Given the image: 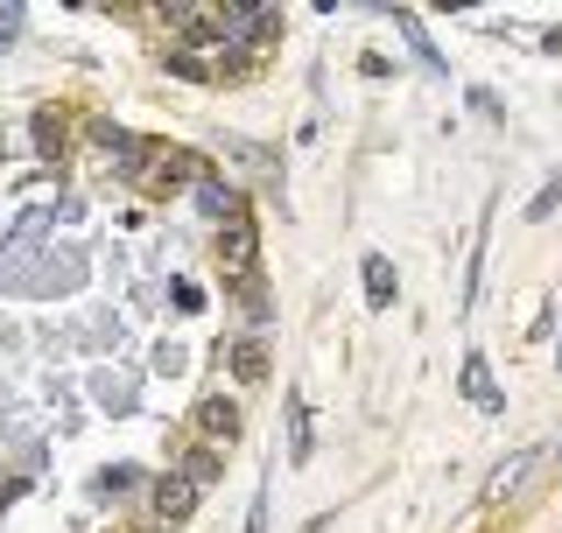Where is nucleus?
I'll list each match as a JSON object with an SVG mask.
<instances>
[{
  "instance_id": "f257e3e1",
  "label": "nucleus",
  "mask_w": 562,
  "mask_h": 533,
  "mask_svg": "<svg viewBox=\"0 0 562 533\" xmlns=\"http://www.w3.org/2000/svg\"><path fill=\"white\" fill-rule=\"evenodd\" d=\"M85 246H0V295H78Z\"/></svg>"
},
{
  "instance_id": "f03ea898",
  "label": "nucleus",
  "mask_w": 562,
  "mask_h": 533,
  "mask_svg": "<svg viewBox=\"0 0 562 533\" xmlns=\"http://www.w3.org/2000/svg\"><path fill=\"white\" fill-rule=\"evenodd\" d=\"M211 22H218V57H254L260 43L281 29V14L268 8V0H225V8H211Z\"/></svg>"
},
{
  "instance_id": "7ed1b4c3",
  "label": "nucleus",
  "mask_w": 562,
  "mask_h": 533,
  "mask_svg": "<svg viewBox=\"0 0 562 533\" xmlns=\"http://www.w3.org/2000/svg\"><path fill=\"white\" fill-rule=\"evenodd\" d=\"M218 266H225L233 281H246V274L260 266V233H254V218H233V225H225V239H218Z\"/></svg>"
},
{
  "instance_id": "20e7f679",
  "label": "nucleus",
  "mask_w": 562,
  "mask_h": 533,
  "mask_svg": "<svg viewBox=\"0 0 562 533\" xmlns=\"http://www.w3.org/2000/svg\"><path fill=\"white\" fill-rule=\"evenodd\" d=\"M140 183H155V190H183L190 183V190H198L204 183V162H198V155H183V148H155Z\"/></svg>"
},
{
  "instance_id": "39448f33",
  "label": "nucleus",
  "mask_w": 562,
  "mask_h": 533,
  "mask_svg": "<svg viewBox=\"0 0 562 533\" xmlns=\"http://www.w3.org/2000/svg\"><path fill=\"white\" fill-rule=\"evenodd\" d=\"M155 520H162V526H183L190 520V506H198V485H190V477H176V470H162V477H155Z\"/></svg>"
},
{
  "instance_id": "423d86ee",
  "label": "nucleus",
  "mask_w": 562,
  "mask_h": 533,
  "mask_svg": "<svg viewBox=\"0 0 562 533\" xmlns=\"http://www.w3.org/2000/svg\"><path fill=\"white\" fill-rule=\"evenodd\" d=\"M386 14H394V29H401V35H408V49H415V57H422V64H429V70H436V78H443V70H450V57H443V49H436V35H429V29H422V14H415V8H386Z\"/></svg>"
},
{
  "instance_id": "0eeeda50",
  "label": "nucleus",
  "mask_w": 562,
  "mask_h": 533,
  "mask_svg": "<svg viewBox=\"0 0 562 533\" xmlns=\"http://www.w3.org/2000/svg\"><path fill=\"white\" fill-rule=\"evenodd\" d=\"M464 400L479 407V415H499V407H506V394H499V386H492V365L479 359V351H471V359H464Z\"/></svg>"
},
{
  "instance_id": "6e6552de",
  "label": "nucleus",
  "mask_w": 562,
  "mask_h": 533,
  "mask_svg": "<svg viewBox=\"0 0 562 533\" xmlns=\"http://www.w3.org/2000/svg\"><path fill=\"white\" fill-rule=\"evenodd\" d=\"M92 400L99 415H134V379L127 372H92Z\"/></svg>"
},
{
  "instance_id": "1a4fd4ad",
  "label": "nucleus",
  "mask_w": 562,
  "mask_h": 533,
  "mask_svg": "<svg viewBox=\"0 0 562 533\" xmlns=\"http://www.w3.org/2000/svg\"><path fill=\"white\" fill-rule=\"evenodd\" d=\"M225 155H233L239 169H254L260 183H268L274 197H281V155H268V148H254V140H225Z\"/></svg>"
},
{
  "instance_id": "9d476101",
  "label": "nucleus",
  "mask_w": 562,
  "mask_h": 533,
  "mask_svg": "<svg viewBox=\"0 0 562 533\" xmlns=\"http://www.w3.org/2000/svg\"><path fill=\"white\" fill-rule=\"evenodd\" d=\"M198 211H204V218H225V225L246 218V211H239V190L218 183V175H204V183H198Z\"/></svg>"
},
{
  "instance_id": "9b49d317",
  "label": "nucleus",
  "mask_w": 562,
  "mask_h": 533,
  "mask_svg": "<svg viewBox=\"0 0 562 533\" xmlns=\"http://www.w3.org/2000/svg\"><path fill=\"white\" fill-rule=\"evenodd\" d=\"M78 337H92V351H120L127 344V324H120V309H92L78 324Z\"/></svg>"
},
{
  "instance_id": "f8f14e48",
  "label": "nucleus",
  "mask_w": 562,
  "mask_h": 533,
  "mask_svg": "<svg viewBox=\"0 0 562 533\" xmlns=\"http://www.w3.org/2000/svg\"><path fill=\"white\" fill-rule=\"evenodd\" d=\"M233 379L239 386H260V379H268V344H260V337H239V344H233Z\"/></svg>"
},
{
  "instance_id": "ddd939ff",
  "label": "nucleus",
  "mask_w": 562,
  "mask_h": 533,
  "mask_svg": "<svg viewBox=\"0 0 562 533\" xmlns=\"http://www.w3.org/2000/svg\"><path fill=\"white\" fill-rule=\"evenodd\" d=\"M394 288H401L394 260H386V253H366V302H373V309H386V302H394Z\"/></svg>"
},
{
  "instance_id": "4468645a",
  "label": "nucleus",
  "mask_w": 562,
  "mask_h": 533,
  "mask_svg": "<svg viewBox=\"0 0 562 533\" xmlns=\"http://www.w3.org/2000/svg\"><path fill=\"white\" fill-rule=\"evenodd\" d=\"M316 450V421H310V400H289V464H310Z\"/></svg>"
},
{
  "instance_id": "2eb2a0df",
  "label": "nucleus",
  "mask_w": 562,
  "mask_h": 533,
  "mask_svg": "<svg viewBox=\"0 0 562 533\" xmlns=\"http://www.w3.org/2000/svg\"><path fill=\"white\" fill-rule=\"evenodd\" d=\"M527 456H535V450L506 456V464H499V470L485 477V506H499V499H514V491H520V477H527Z\"/></svg>"
},
{
  "instance_id": "dca6fc26",
  "label": "nucleus",
  "mask_w": 562,
  "mask_h": 533,
  "mask_svg": "<svg viewBox=\"0 0 562 533\" xmlns=\"http://www.w3.org/2000/svg\"><path fill=\"white\" fill-rule=\"evenodd\" d=\"M198 429H204V435H225V442H233V435H239V407L225 400V394H211V400L198 407Z\"/></svg>"
},
{
  "instance_id": "f3484780",
  "label": "nucleus",
  "mask_w": 562,
  "mask_h": 533,
  "mask_svg": "<svg viewBox=\"0 0 562 533\" xmlns=\"http://www.w3.org/2000/svg\"><path fill=\"white\" fill-rule=\"evenodd\" d=\"M176 477H190V485H211V477H218V450H211V442H190L183 450V464H176Z\"/></svg>"
},
{
  "instance_id": "a211bd4d",
  "label": "nucleus",
  "mask_w": 562,
  "mask_h": 533,
  "mask_svg": "<svg viewBox=\"0 0 562 533\" xmlns=\"http://www.w3.org/2000/svg\"><path fill=\"white\" fill-rule=\"evenodd\" d=\"M555 204H562V169L549 175V183L535 190V204H527V225H541V218H555Z\"/></svg>"
},
{
  "instance_id": "6ab92c4d",
  "label": "nucleus",
  "mask_w": 562,
  "mask_h": 533,
  "mask_svg": "<svg viewBox=\"0 0 562 533\" xmlns=\"http://www.w3.org/2000/svg\"><path fill=\"white\" fill-rule=\"evenodd\" d=\"M35 148L64 155V113H35Z\"/></svg>"
},
{
  "instance_id": "aec40b11",
  "label": "nucleus",
  "mask_w": 562,
  "mask_h": 533,
  "mask_svg": "<svg viewBox=\"0 0 562 533\" xmlns=\"http://www.w3.org/2000/svg\"><path fill=\"white\" fill-rule=\"evenodd\" d=\"M239 309L254 316V324H268V309H274V302L260 295V274H246V281H239Z\"/></svg>"
},
{
  "instance_id": "412c9836",
  "label": "nucleus",
  "mask_w": 562,
  "mask_h": 533,
  "mask_svg": "<svg viewBox=\"0 0 562 533\" xmlns=\"http://www.w3.org/2000/svg\"><path fill=\"white\" fill-rule=\"evenodd\" d=\"M92 491H99V499H120V491H134V470H127V464L99 470V477H92Z\"/></svg>"
},
{
  "instance_id": "4be33fe9",
  "label": "nucleus",
  "mask_w": 562,
  "mask_h": 533,
  "mask_svg": "<svg viewBox=\"0 0 562 533\" xmlns=\"http://www.w3.org/2000/svg\"><path fill=\"white\" fill-rule=\"evenodd\" d=\"M169 70H176V78H190V84H204V78H211L198 49H169Z\"/></svg>"
},
{
  "instance_id": "5701e85b",
  "label": "nucleus",
  "mask_w": 562,
  "mask_h": 533,
  "mask_svg": "<svg viewBox=\"0 0 562 533\" xmlns=\"http://www.w3.org/2000/svg\"><path fill=\"white\" fill-rule=\"evenodd\" d=\"M183 365H190V351L176 344V337H162V344H155V372H169V379H176Z\"/></svg>"
},
{
  "instance_id": "b1692460",
  "label": "nucleus",
  "mask_w": 562,
  "mask_h": 533,
  "mask_svg": "<svg viewBox=\"0 0 562 533\" xmlns=\"http://www.w3.org/2000/svg\"><path fill=\"white\" fill-rule=\"evenodd\" d=\"M92 140H99V148H105V155H120V148H127V140H134V134H127V127H120V120H99V127H92Z\"/></svg>"
},
{
  "instance_id": "393cba45",
  "label": "nucleus",
  "mask_w": 562,
  "mask_h": 533,
  "mask_svg": "<svg viewBox=\"0 0 562 533\" xmlns=\"http://www.w3.org/2000/svg\"><path fill=\"white\" fill-rule=\"evenodd\" d=\"M22 22H29L22 8H0V57H8V49H14V35H22Z\"/></svg>"
},
{
  "instance_id": "a878e982",
  "label": "nucleus",
  "mask_w": 562,
  "mask_h": 533,
  "mask_svg": "<svg viewBox=\"0 0 562 533\" xmlns=\"http://www.w3.org/2000/svg\"><path fill=\"white\" fill-rule=\"evenodd\" d=\"M169 288H176V309H183V316L204 309V288H198V281H169Z\"/></svg>"
},
{
  "instance_id": "bb28decb",
  "label": "nucleus",
  "mask_w": 562,
  "mask_h": 533,
  "mask_svg": "<svg viewBox=\"0 0 562 533\" xmlns=\"http://www.w3.org/2000/svg\"><path fill=\"white\" fill-rule=\"evenodd\" d=\"M471 105H479V113H492V120L506 113V105H499V92H485V84H471Z\"/></svg>"
},
{
  "instance_id": "cd10ccee",
  "label": "nucleus",
  "mask_w": 562,
  "mask_h": 533,
  "mask_svg": "<svg viewBox=\"0 0 562 533\" xmlns=\"http://www.w3.org/2000/svg\"><path fill=\"white\" fill-rule=\"evenodd\" d=\"M0 155H8V134H0Z\"/></svg>"
},
{
  "instance_id": "c85d7f7f",
  "label": "nucleus",
  "mask_w": 562,
  "mask_h": 533,
  "mask_svg": "<svg viewBox=\"0 0 562 533\" xmlns=\"http://www.w3.org/2000/svg\"><path fill=\"white\" fill-rule=\"evenodd\" d=\"M555 365H562V344H555Z\"/></svg>"
},
{
  "instance_id": "c756f323",
  "label": "nucleus",
  "mask_w": 562,
  "mask_h": 533,
  "mask_svg": "<svg viewBox=\"0 0 562 533\" xmlns=\"http://www.w3.org/2000/svg\"><path fill=\"white\" fill-rule=\"evenodd\" d=\"M555 456H562V450H555Z\"/></svg>"
}]
</instances>
